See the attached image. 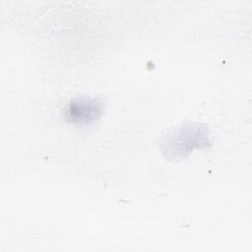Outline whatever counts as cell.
Masks as SVG:
<instances>
[{"label":"cell","mask_w":252,"mask_h":252,"mask_svg":"<svg viewBox=\"0 0 252 252\" xmlns=\"http://www.w3.org/2000/svg\"><path fill=\"white\" fill-rule=\"evenodd\" d=\"M210 145V133L207 127L189 123L167 133L161 141V151L168 158L180 159L195 148H206Z\"/></svg>","instance_id":"obj_1"},{"label":"cell","mask_w":252,"mask_h":252,"mask_svg":"<svg viewBox=\"0 0 252 252\" xmlns=\"http://www.w3.org/2000/svg\"><path fill=\"white\" fill-rule=\"evenodd\" d=\"M103 101L97 97L81 96L71 99L65 107V117L77 124H88L98 118L102 112Z\"/></svg>","instance_id":"obj_2"}]
</instances>
